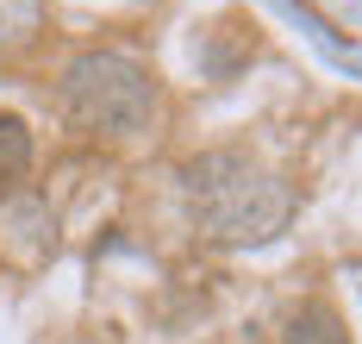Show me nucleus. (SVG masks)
Here are the masks:
<instances>
[{
  "mask_svg": "<svg viewBox=\"0 0 362 344\" xmlns=\"http://www.w3.org/2000/svg\"><path fill=\"white\" fill-rule=\"evenodd\" d=\"M181 194L187 219L213 244H269L293 219V188L244 151H206L181 163Z\"/></svg>",
  "mask_w": 362,
  "mask_h": 344,
  "instance_id": "obj_1",
  "label": "nucleus"
},
{
  "mask_svg": "<svg viewBox=\"0 0 362 344\" xmlns=\"http://www.w3.org/2000/svg\"><path fill=\"white\" fill-rule=\"evenodd\" d=\"M63 113L88 138H138L156 119V81L119 50H81L63 69Z\"/></svg>",
  "mask_w": 362,
  "mask_h": 344,
  "instance_id": "obj_2",
  "label": "nucleus"
},
{
  "mask_svg": "<svg viewBox=\"0 0 362 344\" xmlns=\"http://www.w3.org/2000/svg\"><path fill=\"white\" fill-rule=\"evenodd\" d=\"M32 176V132L19 113H0V200Z\"/></svg>",
  "mask_w": 362,
  "mask_h": 344,
  "instance_id": "obj_3",
  "label": "nucleus"
},
{
  "mask_svg": "<svg viewBox=\"0 0 362 344\" xmlns=\"http://www.w3.org/2000/svg\"><path fill=\"white\" fill-rule=\"evenodd\" d=\"M288 344H350V332H344L337 306L306 301V306H300V313L288 319Z\"/></svg>",
  "mask_w": 362,
  "mask_h": 344,
  "instance_id": "obj_4",
  "label": "nucleus"
},
{
  "mask_svg": "<svg viewBox=\"0 0 362 344\" xmlns=\"http://www.w3.org/2000/svg\"><path fill=\"white\" fill-rule=\"evenodd\" d=\"M37 19H44V0H0V50L25 44L37 32Z\"/></svg>",
  "mask_w": 362,
  "mask_h": 344,
  "instance_id": "obj_5",
  "label": "nucleus"
}]
</instances>
